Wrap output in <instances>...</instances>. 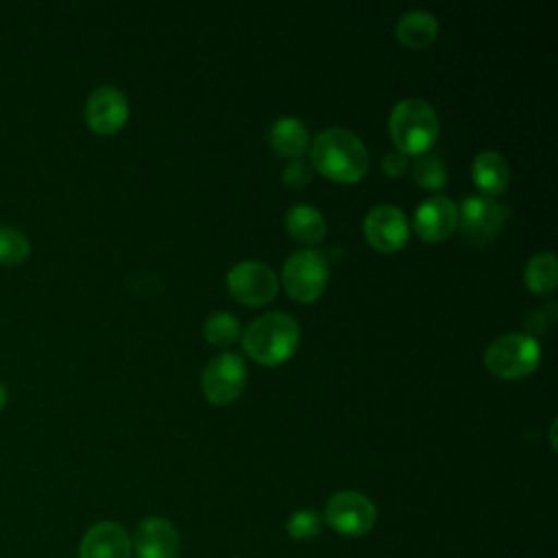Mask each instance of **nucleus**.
Masks as SVG:
<instances>
[{"instance_id":"412c9836","label":"nucleus","mask_w":558,"mask_h":558,"mask_svg":"<svg viewBox=\"0 0 558 558\" xmlns=\"http://www.w3.org/2000/svg\"><path fill=\"white\" fill-rule=\"evenodd\" d=\"M205 338L216 347H227L240 336V320L231 312H216L203 325Z\"/></svg>"},{"instance_id":"9b49d317","label":"nucleus","mask_w":558,"mask_h":558,"mask_svg":"<svg viewBox=\"0 0 558 558\" xmlns=\"http://www.w3.org/2000/svg\"><path fill=\"white\" fill-rule=\"evenodd\" d=\"M129 118V100L113 85L96 87L85 102V122L94 133L111 135L124 126Z\"/></svg>"},{"instance_id":"6e6552de","label":"nucleus","mask_w":558,"mask_h":558,"mask_svg":"<svg viewBox=\"0 0 558 558\" xmlns=\"http://www.w3.org/2000/svg\"><path fill=\"white\" fill-rule=\"evenodd\" d=\"M231 296L244 305H264L277 294L279 281L270 266L257 259L238 262L227 275Z\"/></svg>"},{"instance_id":"1a4fd4ad","label":"nucleus","mask_w":558,"mask_h":558,"mask_svg":"<svg viewBox=\"0 0 558 558\" xmlns=\"http://www.w3.org/2000/svg\"><path fill=\"white\" fill-rule=\"evenodd\" d=\"M373 501L355 490H340L331 495L325 508V521L342 536H362L375 525Z\"/></svg>"},{"instance_id":"f257e3e1","label":"nucleus","mask_w":558,"mask_h":558,"mask_svg":"<svg viewBox=\"0 0 558 558\" xmlns=\"http://www.w3.org/2000/svg\"><path fill=\"white\" fill-rule=\"evenodd\" d=\"M310 157L320 174L340 183L360 181L368 168V150L349 129H327L318 133Z\"/></svg>"},{"instance_id":"5701e85b","label":"nucleus","mask_w":558,"mask_h":558,"mask_svg":"<svg viewBox=\"0 0 558 558\" xmlns=\"http://www.w3.org/2000/svg\"><path fill=\"white\" fill-rule=\"evenodd\" d=\"M323 530V517L316 510H296L286 521V532L296 541H307L318 536Z\"/></svg>"},{"instance_id":"f03ea898","label":"nucleus","mask_w":558,"mask_h":558,"mask_svg":"<svg viewBox=\"0 0 558 558\" xmlns=\"http://www.w3.org/2000/svg\"><path fill=\"white\" fill-rule=\"evenodd\" d=\"M299 338V325L292 316L283 312H268L246 327L242 344L255 362L272 366L294 353Z\"/></svg>"},{"instance_id":"39448f33","label":"nucleus","mask_w":558,"mask_h":558,"mask_svg":"<svg viewBox=\"0 0 558 558\" xmlns=\"http://www.w3.org/2000/svg\"><path fill=\"white\" fill-rule=\"evenodd\" d=\"M283 286L294 301H314L323 294L329 279V262L314 248L292 253L283 264Z\"/></svg>"},{"instance_id":"6ab92c4d","label":"nucleus","mask_w":558,"mask_h":558,"mask_svg":"<svg viewBox=\"0 0 558 558\" xmlns=\"http://www.w3.org/2000/svg\"><path fill=\"white\" fill-rule=\"evenodd\" d=\"M525 286L536 294H549L558 283V270H556V257L554 253H536L530 257L523 270Z\"/></svg>"},{"instance_id":"b1692460","label":"nucleus","mask_w":558,"mask_h":558,"mask_svg":"<svg viewBox=\"0 0 558 558\" xmlns=\"http://www.w3.org/2000/svg\"><path fill=\"white\" fill-rule=\"evenodd\" d=\"M281 179H283V183H286L288 187H301V185H305V183L312 179V168H310V163L303 161L301 157H299V159H292V161L286 166Z\"/></svg>"},{"instance_id":"aec40b11","label":"nucleus","mask_w":558,"mask_h":558,"mask_svg":"<svg viewBox=\"0 0 558 558\" xmlns=\"http://www.w3.org/2000/svg\"><path fill=\"white\" fill-rule=\"evenodd\" d=\"M31 255V240L17 227H0V266H20Z\"/></svg>"},{"instance_id":"a211bd4d","label":"nucleus","mask_w":558,"mask_h":558,"mask_svg":"<svg viewBox=\"0 0 558 558\" xmlns=\"http://www.w3.org/2000/svg\"><path fill=\"white\" fill-rule=\"evenodd\" d=\"M438 35V22L432 13L414 9L399 17L397 22V39L408 48H425Z\"/></svg>"},{"instance_id":"f3484780","label":"nucleus","mask_w":558,"mask_h":558,"mask_svg":"<svg viewBox=\"0 0 558 558\" xmlns=\"http://www.w3.org/2000/svg\"><path fill=\"white\" fill-rule=\"evenodd\" d=\"M288 233L301 244H318L327 233V222L323 214L305 203H296L286 214Z\"/></svg>"},{"instance_id":"423d86ee","label":"nucleus","mask_w":558,"mask_h":558,"mask_svg":"<svg viewBox=\"0 0 558 558\" xmlns=\"http://www.w3.org/2000/svg\"><path fill=\"white\" fill-rule=\"evenodd\" d=\"M506 218L508 207L488 196H466L458 209L462 238L477 246L490 244Z\"/></svg>"},{"instance_id":"393cba45","label":"nucleus","mask_w":558,"mask_h":558,"mask_svg":"<svg viewBox=\"0 0 558 558\" xmlns=\"http://www.w3.org/2000/svg\"><path fill=\"white\" fill-rule=\"evenodd\" d=\"M381 168H384L386 174H390V177H401V174L405 172V168H408V159H405L403 153L395 150V153H388V155L384 157Z\"/></svg>"},{"instance_id":"a878e982","label":"nucleus","mask_w":558,"mask_h":558,"mask_svg":"<svg viewBox=\"0 0 558 558\" xmlns=\"http://www.w3.org/2000/svg\"><path fill=\"white\" fill-rule=\"evenodd\" d=\"M547 325H549V318L545 316V310H532L523 320V327L530 333H543L547 329ZM530 333H525V336H530Z\"/></svg>"},{"instance_id":"dca6fc26","label":"nucleus","mask_w":558,"mask_h":558,"mask_svg":"<svg viewBox=\"0 0 558 558\" xmlns=\"http://www.w3.org/2000/svg\"><path fill=\"white\" fill-rule=\"evenodd\" d=\"M268 142L277 155L299 159L303 155V150L307 148L310 135H307L305 124L299 118L286 116V118H279L272 122V126L268 131Z\"/></svg>"},{"instance_id":"9d476101","label":"nucleus","mask_w":558,"mask_h":558,"mask_svg":"<svg viewBox=\"0 0 558 558\" xmlns=\"http://www.w3.org/2000/svg\"><path fill=\"white\" fill-rule=\"evenodd\" d=\"M408 218L395 205H375L364 218V238L381 253L399 251L408 242Z\"/></svg>"},{"instance_id":"f8f14e48","label":"nucleus","mask_w":558,"mask_h":558,"mask_svg":"<svg viewBox=\"0 0 558 558\" xmlns=\"http://www.w3.org/2000/svg\"><path fill=\"white\" fill-rule=\"evenodd\" d=\"M458 227V207L447 196H429L414 211V229L425 242H442Z\"/></svg>"},{"instance_id":"4468645a","label":"nucleus","mask_w":558,"mask_h":558,"mask_svg":"<svg viewBox=\"0 0 558 558\" xmlns=\"http://www.w3.org/2000/svg\"><path fill=\"white\" fill-rule=\"evenodd\" d=\"M133 547L137 558H177V551H179L177 527L161 517L144 519L137 525Z\"/></svg>"},{"instance_id":"20e7f679","label":"nucleus","mask_w":558,"mask_h":558,"mask_svg":"<svg viewBox=\"0 0 558 558\" xmlns=\"http://www.w3.org/2000/svg\"><path fill=\"white\" fill-rule=\"evenodd\" d=\"M541 357L538 342L525 333H508L493 340L484 353L486 368L504 379H521L530 375Z\"/></svg>"},{"instance_id":"bb28decb","label":"nucleus","mask_w":558,"mask_h":558,"mask_svg":"<svg viewBox=\"0 0 558 558\" xmlns=\"http://www.w3.org/2000/svg\"><path fill=\"white\" fill-rule=\"evenodd\" d=\"M7 405V388H4V384L0 381V410Z\"/></svg>"},{"instance_id":"2eb2a0df","label":"nucleus","mask_w":558,"mask_h":558,"mask_svg":"<svg viewBox=\"0 0 558 558\" xmlns=\"http://www.w3.org/2000/svg\"><path fill=\"white\" fill-rule=\"evenodd\" d=\"M471 174L473 181L477 185L480 192H484L482 196H497L504 192V187L508 185L510 179V168L508 161L501 153L497 150H482L471 166Z\"/></svg>"},{"instance_id":"ddd939ff","label":"nucleus","mask_w":558,"mask_h":558,"mask_svg":"<svg viewBox=\"0 0 558 558\" xmlns=\"http://www.w3.org/2000/svg\"><path fill=\"white\" fill-rule=\"evenodd\" d=\"M131 538L120 523L100 521L83 534L78 558H131Z\"/></svg>"},{"instance_id":"7ed1b4c3","label":"nucleus","mask_w":558,"mask_h":558,"mask_svg":"<svg viewBox=\"0 0 558 558\" xmlns=\"http://www.w3.org/2000/svg\"><path fill=\"white\" fill-rule=\"evenodd\" d=\"M390 137L399 153L423 155L438 137V116L421 98H403L395 105L388 120Z\"/></svg>"},{"instance_id":"4be33fe9","label":"nucleus","mask_w":558,"mask_h":558,"mask_svg":"<svg viewBox=\"0 0 558 558\" xmlns=\"http://www.w3.org/2000/svg\"><path fill=\"white\" fill-rule=\"evenodd\" d=\"M412 179L425 190H440L447 183V172L436 155H416L412 161Z\"/></svg>"},{"instance_id":"0eeeda50","label":"nucleus","mask_w":558,"mask_h":558,"mask_svg":"<svg viewBox=\"0 0 558 558\" xmlns=\"http://www.w3.org/2000/svg\"><path fill=\"white\" fill-rule=\"evenodd\" d=\"M244 381H246L244 362L240 355L229 351L211 357L205 364L203 377H201L203 395L207 397V401L216 405H227L235 401L244 390Z\"/></svg>"}]
</instances>
